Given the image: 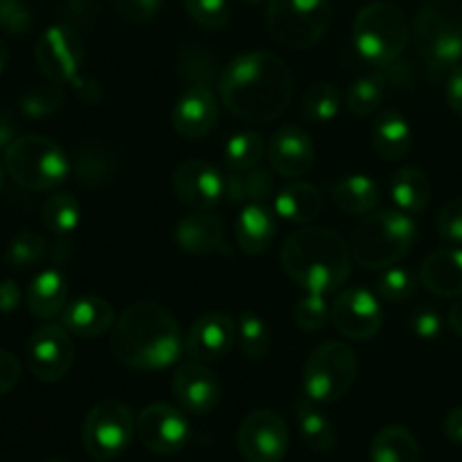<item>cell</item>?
Wrapping results in <instances>:
<instances>
[{
	"label": "cell",
	"instance_id": "cell-1",
	"mask_svg": "<svg viewBox=\"0 0 462 462\" xmlns=\"http://www.w3.org/2000/svg\"><path fill=\"white\" fill-rule=\"evenodd\" d=\"M293 79L278 54L253 50L235 57L219 75V97L230 113L266 125L287 111Z\"/></svg>",
	"mask_w": 462,
	"mask_h": 462
},
{
	"label": "cell",
	"instance_id": "cell-2",
	"mask_svg": "<svg viewBox=\"0 0 462 462\" xmlns=\"http://www.w3.org/2000/svg\"><path fill=\"white\" fill-rule=\"evenodd\" d=\"M183 341L179 323L165 307L135 302L113 325L111 350L126 368L156 373L179 361Z\"/></svg>",
	"mask_w": 462,
	"mask_h": 462
},
{
	"label": "cell",
	"instance_id": "cell-3",
	"mask_svg": "<svg viewBox=\"0 0 462 462\" xmlns=\"http://www.w3.org/2000/svg\"><path fill=\"white\" fill-rule=\"evenodd\" d=\"M352 248L332 228H302L284 242L280 262L298 287L310 293L338 291L352 273Z\"/></svg>",
	"mask_w": 462,
	"mask_h": 462
},
{
	"label": "cell",
	"instance_id": "cell-4",
	"mask_svg": "<svg viewBox=\"0 0 462 462\" xmlns=\"http://www.w3.org/2000/svg\"><path fill=\"white\" fill-rule=\"evenodd\" d=\"M415 43L433 81L462 63V9L451 0H427L415 16Z\"/></svg>",
	"mask_w": 462,
	"mask_h": 462
},
{
	"label": "cell",
	"instance_id": "cell-5",
	"mask_svg": "<svg viewBox=\"0 0 462 462\" xmlns=\"http://www.w3.org/2000/svg\"><path fill=\"white\" fill-rule=\"evenodd\" d=\"M413 217L397 210L370 212L352 235V257L368 271H383L397 264L415 242Z\"/></svg>",
	"mask_w": 462,
	"mask_h": 462
},
{
	"label": "cell",
	"instance_id": "cell-6",
	"mask_svg": "<svg viewBox=\"0 0 462 462\" xmlns=\"http://www.w3.org/2000/svg\"><path fill=\"white\" fill-rule=\"evenodd\" d=\"M7 176L23 189L48 192L68 179L72 162L68 153L48 135H18L5 149Z\"/></svg>",
	"mask_w": 462,
	"mask_h": 462
},
{
	"label": "cell",
	"instance_id": "cell-7",
	"mask_svg": "<svg viewBox=\"0 0 462 462\" xmlns=\"http://www.w3.org/2000/svg\"><path fill=\"white\" fill-rule=\"evenodd\" d=\"M411 39L409 18L391 3H368L352 23L356 54L370 66L383 68L397 61Z\"/></svg>",
	"mask_w": 462,
	"mask_h": 462
},
{
	"label": "cell",
	"instance_id": "cell-8",
	"mask_svg": "<svg viewBox=\"0 0 462 462\" xmlns=\"http://www.w3.org/2000/svg\"><path fill=\"white\" fill-rule=\"evenodd\" d=\"M359 361L347 343L328 341L316 347L305 361L302 391L314 404H332L355 386Z\"/></svg>",
	"mask_w": 462,
	"mask_h": 462
},
{
	"label": "cell",
	"instance_id": "cell-9",
	"mask_svg": "<svg viewBox=\"0 0 462 462\" xmlns=\"http://www.w3.org/2000/svg\"><path fill=\"white\" fill-rule=\"evenodd\" d=\"M329 23L328 0H269L266 7V27L284 48H311L328 34Z\"/></svg>",
	"mask_w": 462,
	"mask_h": 462
},
{
	"label": "cell",
	"instance_id": "cell-10",
	"mask_svg": "<svg viewBox=\"0 0 462 462\" xmlns=\"http://www.w3.org/2000/svg\"><path fill=\"white\" fill-rule=\"evenodd\" d=\"M135 433V415L116 400L99 402L88 411L81 427L86 454L95 460H113L126 451Z\"/></svg>",
	"mask_w": 462,
	"mask_h": 462
},
{
	"label": "cell",
	"instance_id": "cell-11",
	"mask_svg": "<svg viewBox=\"0 0 462 462\" xmlns=\"http://www.w3.org/2000/svg\"><path fill=\"white\" fill-rule=\"evenodd\" d=\"M39 70L54 84H75L84 66V41L72 25H50L36 41Z\"/></svg>",
	"mask_w": 462,
	"mask_h": 462
},
{
	"label": "cell",
	"instance_id": "cell-12",
	"mask_svg": "<svg viewBox=\"0 0 462 462\" xmlns=\"http://www.w3.org/2000/svg\"><path fill=\"white\" fill-rule=\"evenodd\" d=\"M25 361L30 373L39 382H61L68 370L72 368V361H75L70 332L61 323L41 325L27 341Z\"/></svg>",
	"mask_w": 462,
	"mask_h": 462
},
{
	"label": "cell",
	"instance_id": "cell-13",
	"mask_svg": "<svg viewBox=\"0 0 462 462\" xmlns=\"http://www.w3.org/2000/svg\"><path fill=\"white\" fill-rule=\"evenodd\" d=\"M237 449L246 462H282L289 451V431L273 411H253L237 431Z\"/></svg>",
	"mask_w": 462,
	"mask_h": 462
},
{
	"label": "cell",
	"instance_id": "cell-14",
	"mask_svg": "<svg viewBox=\"0 0 462 462\" xmlns=\"http://www.w3.org/2000/svg\"><path fill=\"white\" fill-rule=\"evenodd\" d=\"M383 311L379 298L365 287L343 289L329 307V320L346 338L368 341L382 329Z\"/></svg>",
	"mask_w": 462,
	"mask_h": 462
},
{
	"label": "cell",
	"instance_id": "cell-15",
	"mask_svg": "<svg viewBox=\"0 0 462 462\" xmlns=\"http://www.w3.org/2000/svg\"><path fill=\"white\" fill-rule=\"evenodd\" d=\"M135 436L153 454H179L189 442L192 429L183 411L171 404H149L135 418Z\"/></svg>",
	"mask_w": 462,
	"mask_h": 462
},
{
	"label": "cell",
	"instance_id": "cell-16",
	"mask_svg": "<svg viewBox=\"0 0 462 462\" xmlns=\"http://www.w3.org/2000/svg\"><path fill=\"white\" fill-rule=\"evenodd\" d=\"M176 199L192 210H215L226 199V176L201 158L183 161L171 174Z\"/></svg>",
	"mask_w": 462,
	"mask_h": 462
},
{
	"label": "cell",
	"instance_id": "cell-17",
	"mask_svg": "<svg viewBox=\"0 0 462 462\" xmlns=\"http://www.w3.org/2000/svg\"><path fill=\"white\" fill-rule=\"evenodd\" d=\"M217 120H219V102L208 84L188 86L171 108V126L180 138H206L215 131Z\"/></svg>",
	"mask_w": 462,
	"mask_h": 462
},
{
	"label": "cell",
	"instance_id": "cell-18",
	"mask_svg": "<svg viewBox=\"0 0 462 462\" xmlns=\"http://www.w3.org/2000/svg\"><path fill=\"white\" fill-rule=\"evenodd\" d=\"M237 343V320L224 311H212L197 319L185 337V352L194 361H219Z\"/></svg>",
	"mask_w": 462,
	"mask_h": 462
},
{
	"label": "cell",
	"instance_id": "cell-19",
	"mask_svg": "<svg viewBox=\"0 0 462 462\" xmlns=\"http://www.w3.org/2000/svg\"><path fill=\"white\" fill-rule=\"evenodd\" d=\"M171 391L183 411L194 415H208L219 406V379L201 361H188L176 368L171 379Z\"/></svg>",
	"mask_w": 462,
	"mask_h": 462
},
{
	"label": "cell",
	"instance_id": "cell-20",
	"mask_svg": "<svg viewBox=\"0 0 462 462\" xmlns=\"http://www.w3.org/2000/svg\"><path fill=\"white\" fill-rule=\"evenodd\" d=\"M316 149L310 134L298 125H287L273 134L269 143V162L275 174L300 179L314 167Z\"/></svg>",
	"mask_w": 462,
	"mask_h": 462
},
{
	"label": "cell",
	"instance_id": "cell-21",
	"mask_svg": "<svg viewBox=\"0 0 462 462\" xmlns=\"http://www.w3.org/2000/svg\"><path fill=\"white\" fill-rule=\"evenodd\" d=\"M174 239L188 255H212L226 253V230L221 217L212 210H194L176 224Z\"/></svg>",
	"mask_w": 462,
	"mask_h": 462
},
{
	"label": "cell",
	"instance_id": "cell-22",
	"mask_svg": "<svg viewBox=\"0 0 462 462\" xmlns=\"http://www.w3.org/2000/svg\"><path fill=\"white\" fill-rule=\"evenodd\" d=\"M61 325L75 337L97 338L116 325V314L104 298L81 296L61 311Z\"/></svg>",
	"mask_w": 462,
	"mask_h": 462
},
{
	"label": "cell",
	"instance_id": "cell-23",
	"mask_svg": "<svg viewBox=\"0 0 462 462\" xmlns=\"http://www.w3.org/2000/svg\"><path fill=\"white\" fill-rule=\"evenodd\" d=\"M278 224L275 212L266 203H248L242 206L237 219H235V237L237 246L246 255H260L273 244Z\"/></svg>",
	"mask_w": 462,
	"mask_h": 462
},
{
	"label": "cell",
	"instance_id": "cell-24",
	"mask_svg": "<svg viewBox=\"0 0 462 462\" xmlns=\"http://www.w3.org/2000/svg\"><path fill=\"white\" fill-rule=\"evenodd\" d=\"M420 280L440 298L462 296V248H440L422 262Z\"/></svg>",
	"mask_w": 462,
	"mask_h": 462
},
{
	"label": "cell",
	"instance_id": "cell-25",
	"mask_svg": "<svg viewBox=\"0 0 462 462\" xmlns=\"http://www.w3.org/2000/svg\"><path fill=\"white\" fill-rule=\"evenodd\" d=\"M25 305L32 316L50 320L61 316L68 305V278L59 269H45L30 282L25 293Z\"/></svg>",
	"mask_w": 462,
	"mask_h": 462
},
{
	"label": "cell",
	"instance_id": "cell-26",
	"mask_svg": "<svg viewBox=\"0 0 462 462\" xmlns=\"http://www.w3.org/2000/svg\"><path fill=\"white\" fill-rule=\"evenodd\" d=\"M323 210V194L307 180H293L273 197V212L291 224H310Z\"/></svg>",
	"mask_w": 462,
	"mask_h": 462
},
{
	"label": "cell",
	"instance_id": "cell-27",
	"mask_svg": "<svg viewBox=\"0 0 462 462\" xmlns=\"http://www.w3.org/2000/svg\"><path fill=\"white\" fill-rule=\"evenodd\" d=\"M374 149L386 161H400L413 147V129L400 111H383L373 125Z\"/></svg>",
	"mask_w": 462,
	"mask_h": 462
},
{
	"label": "cell",
	"instance_id": "cell-28",
	"mask_svg": "<svg viewBox=\"0 0 462 462\" xmlns=\"http://www.w3.org/2000/svg\"><path fill=\"white\" fill-rule=\"evenodd\" d=\"M332 197L347 215H370L382 201V189L368 174H350L334 183Z\"/></svg>",
	"mask_w": 462,
	"mask_h": 462
},
{
	"label": "cell",
	"instance_id": "cell-29",
	"mask_svg": "<svg viewBox=\"0 0 462 462\" xmlns=\"http://www.w3.org/2000/svg\"><path fill=\"white\" fill-rule=\"evenodd\" d=\"M393 203L406 215H420L431 201V180L418 167H400L391 179Z\"/></svg>",
	"mask_w": 462,
	"mask_h": 462
},
{
	"label": "cell",
	"instance_id": "cell-30",
	"mask_svg": "<svg viewBox=\"0 0 462 462\" xmlns=\"http://www.w3.org/2000/svg\"><path fill=\"white\" fill-rule=\"evenodd\" d=\"M273 194V176L264 167H253L246 171H228L226 176V201L235 206L264 203Z\"/></svg>",
	"mask_w": 462,
	"mask_h": 462
},
{
	"label": "cell",
	"instance_id": "cell-31",
	"mask_svg": "<svg viewBox=\"0 0 462 462\" xmlns=\"http://www.w3.org/2000/svg\"><path fill=\"white\" fill-rule=\"evenodd\" d=\"M420 460V445L418 438L406 427L382 429L373 438L370 445V462H418Z\"/></svg>",
	"mask_w": 462,
	"mask_h": 462
},
{
	"label": "cell",
	"instance_id": "cell-32",
	"mask_svg": "<svg viewBox=\"0 0 462 462\" xmlns=\"http://www.w3.org/2000/svg\"><path fill=\"white\" fill-rule=\"evenodd\" d=\"M296 420L298 429L302 433V440L307 442V447L311 451H316V454H328V451L334 449V445H337V431H334L328 415L316 409L314 402H298Z\"/></svg>",
	"mask_w": 462,
	"mask_h": 462
},
{
	"label": "cell",
	"instance_id": "cell-33",
	"mask_svg": "<svg viewBox=\"0 0 462 462\" xmlns=\"http://www.w3.org/2000/svg\"><path fill=\"white\" fill-rule=\"evenodd\" d=\"M117 162L104 144L86 143L75 156L77 179L86 185H102L116 176Z\"/></svg>",
	"mask_w": 462,
	"mask_h": 462
},
{
	"label": "cell",
	"instance_id": "cell-34",
	"mask_svg": "<svg viewBox=\"0 0 462 462\" xmlns=\"http://www.w3.org/2000/svg\"><path fill=\"white\" fill-rule=\"evenodd\" d=\"M343 106V95L338 86L329 84V81H319L307 88L305 97H302V116L311 122V125H328V122L337 120Z\"/></svg>",
	"mask_w": 462,
	"mask_h": 462
},
{
	"label": "cell",
	"instance_id": "cell-35",
	"mask_svg": "<svg viewBox=\"0 0 462 462\" xmlns=\"http://www.w3.org/2000/svg\"><path fill=\"white\" fill-rule=\"evenodd\" d=\"M264 152V138L257 131H239L226 143L224 162L228 171H246L260 165Z\"/></svg>",
	"mask_w": 462,
	"mask_h": 462
},
{
	"label": "cell",
	"instance_id": "cell-36",
	"mask_svg": "<svg viewBox=\"0 0 462 462\" xmlns=\"http://www.w3.org/2000/svg\"><path fill=\"white\" fill-rule=\"evenodd\" d=\"M81 219L79 201L70 192H57L45 199L41 208V221L54 235H70Z\"/></svg>",
	"mask_w": 462,
	"mask_h": 462
},
{
	"label": "cell",
	"instance_id": "cell-37",
	"mask_svg": "<svg viewBox=\"0 0 462 462\" xmlns=\"http://www.w3.org/2000/svg\"><path fill=\"white\" fill-rule=\"evenodd\" d=\"M237 343L251 361L264 359L271 350V329L264 319L253 311H242L237 319Z\"/></svg>",
	"mask_w": 462,
	"mask_h": 462
},
{
	"label": "cell",
	"instance_id": "cell-38",
	"mask_svg": "<svg viewBox=\"0 0 462 462\" xmlns=\"http://www.w3.org/2000/svg\"><path fill=\"white\" fill-rule=\"evenodd\" d=\"M383 90H386V79H383L382 72L359 77V79L352 81V86L347 88V108H350L355 116H370V113L377 111L379 104H382Z\"/></svg>",
	"mask_w": 462,
	"mask_h": 462
},
{
	"label": "cell",
	"instance_id": "cell-39",
	"mask_svg": "<svg viewBox=\"0 0 462 462\" xmlns=\"http://www.w3.org/2000/svg\"><path fill=\"white\" fill-rule=\"evenodd\" d=\"M48 253V242H45L43 235L32 233V230H23L16 237L9 242L7 253H5V260L12 269L25 271L32 266L41 264V260Z\"/></svg>",
	"mask_w": 462,
	"mask_h": 462
},
{
	"label": "cell",
	"instance_id": "cell-40",
	"mask_svg": "<svg viewBox=\"0 0 462 462\" xmlns=\"http://www.w3.org/2000/svg\"><path fill=\"white\" fill-rule=\"evenodd\" d=\"M18 106H21V113L25 117L45 120V117L54 116L63 106V90L54 81L43 86H32L30 90L23 93Z\"/></svg>",
	"mask_w": 462,
	"mask_h": 462
},
{
	"label": "cell",
	"instance_id": "cell-41",
	"mask_svg": "<svg viewBox=\"0 0 462 462\" xmlns=\"http://www.w3.org/2000/svg\"><path fill=\"white\" fill-rule=\"evenodd\" d=\"M415 289L418 278L402 266H388L377 280V296L388 302H406L415 296Z\"/></svg>",
	"mask_w": 462,
	"mask_h": 462
},
{
	"label": "cell",
	"instance_id": "cell-42",
	"mask_svg": "<svg viewBox=\"0 0 462 462\" xmlns=\"http://www.w3.org/2000/svg\"><path fill=\"white\" fill-rule=\"evenodd\" d=\"M185 12L203 30L219 32L230 23L228 0H185Z\"/></svg>",
	"mask_w": 462,
	"mask_h": 462
},
{
	"label": "cell",
	"instance_id": "cell-43",
	"mask_svg": "<svg viewBox=\"0 0 462 462\" xmlns=\"http://www.w3.org/2000/svg\"><path fill=\"white\" fill-rule=\"evenodd\" d=\"M293 320L305 332H320L329 323V305L323 293L307 291L293 307Z\"/></svg>",
	"mask_w": 462,
	"mask_h": 462
},
{
	"label": "cell",
	"instance_id": "cell-44",
	"mask_svg": "<svg viewBox=\"0 0 462 462\" xmlns=\"http://www.w3.org/2000/svg\"><path fill=\"white\" fill-rule=\"evenodd\" d=\"M32 27V14L21 0H0V30L12 36L27 34Z\"/></svg>",
	"mask_w": 462,
	"mask_h": 462
},
{
	"label": "cell",
	"instance_id": "cell-45",
	"mask_svg": "<svg viewBox=\"0 0 462 462\" xmlns=\"http://www.w3.org/2000/svg\"><path fill=\"white\" fill-rule=\"evenodd\" d=\"M438 233L451 244H462V197L451 199L438 215Z\"/></svg>",
	"mask_w": 462,
	"mask_h": 462
},
{
	"label": "cell",
	"instance_id": "cell-46",
	"mask_svg": "<svg viewBox=\"0 0 462 462\" xmlns=\"http://www.w3.org/2000/svg\"><path fill=\"white\" fill-rule=\"evenodd\" d=\"M113 7L131 23H149L162 9V0H113Z\"/></svg>",
	"mask_w": 462,
	"mask_h": 462
},
{
	"label": "cell",
	"instance_id": "cell-47",
	"mask_svg": "<svg viewBox=\"0 0 462 462\" xmlns=\"http://www.w3.org/2000/svg\"><path fill=\"white\" fill-rule=\"evenodd\" d=\"M180 66H183L180 70L185 72V77L194 79V84H208L212 77V68L217 66V59L212 61L210 54H206L203 50L194 48L180 57Z\"/></svg>",
	"mask_w": 462,
	"mask_h": 462
},
{
	"label": "cell",
	"instance_id": "cell-48",
	"mask_svg": "<svg viewBox=\"0 0 462 462\" xmlns=\"http://www.w3.org/2000/svg\"><path fill=\"white\" fill-rule=\"evenodd\" d=\"M411 329L422 341H436L442 334V316L431 307H420L411 316Z\"/></svg>",
	"mask_w": 462,
	"mask_h": 462
},
{
	"label": "cell",
	"instance_id": "cell-49",
	"mask_svg": "<svg viewBox=\"0 0 462 462\" xmlns=\"http://www.w3.org/2000/svg\"><path fill=\"white\" fill-rule=\"evenodd\" d=\"M21 379V361L9 350H0V397L14 391Z\"/></svg>",
	"mask_w": 462,
	"mask_h": 462
},
{
	"label": "cell",
	"instance_id": "cell-50",
	"mask_svg": "<svg viewBox=\"0 0 462 462\" xmlns=\"http://www.w3.org/2000/svg\"><path fill=\"white\" fill-rule=\"evenodd\" d=\"M23 302V291L18 287V282L14 280H3L0 282V314H12L21 307Z\"/></svg>",
	"mask_w": 462,
	"mask_h": 462
},
{
	"label": "cell",
	"instance_id": "cell-51",
	"mask_svg": "<svg viewBox=\"0 0 462 462\" xmlns=\"http://www.w3.org/2000/svg\"><path fill=\"white\" fill-rule=\"evenodd\" d=\"M447 102L458 116H462V63L447 77Z\"/></svg>",
	"mask_w": 462,
	"mask_h": 462
},
{
	"label": "cell",
	"instance_id": "cell-52",
	"mask_svg": "<svg viewBox=\"0 0 462 462\" xmlns=\"http://www.w3.org/2000/svg\"><path fill=\"white\" fill-rule=\"evenodd\" d=\"M445 433L451 442L462 445V406L449 411V415L445 418Z\"/></svg>",
	"mask_w": 462,
	"mask_h": 462
},
{
	"label": "cell",
	"instance_id": "cell-53",
	"mask_svg": "<svg viewBox=\"0 0 462 462\" xmlns=\"http://www.w3.org/2000/svg\"><path fill=\"white\" fill-rule=\"evenodd\" d=\"M16 138H18L16 126H14L9 120H3V117H0V149L5 152V149H7Z\"/></svg>",
	"mask_w": 462,
	"mask_h": 462
},
{
	"label": "cell",
	"instance_id": "cell-54",
	"mask_svg": "<svg viewBox=\"0 0 462 462\" xmlns=\"http://www.w3.org/2000/svg\"><path fill=\"white\" fill-rule=\"evenodd\" d=\"M449 325L458 337H462V296L458 298V302H454V307H451Z\"/></svg>",
	"mask_w": 462,
	"mask_h": 462
},
{
	"label": "cell",
	"instance_id": "cell-55",
	"mask_svg": "<svg viewBox=\"0 0 462 462\" xmlns=\"http://www.w3.org/2000/svg\"><path fill=\"white\" fill-rule=\"evenodd\" d=\"M7 61H9L7 43H5V41L0 39V75H3V70H5V68H7Z\"/></svg>",
	"mask_w": 462,
	"mask_h": 462
},
{
	"label": "cell",
	"instance_id": "cell-56",
	"mask_svg": "<svg viewBox=\"0 0 462 462\" xmlns=\"http://www.w3.org/2000/svg\"><path fill=\"white\" fill-rule=\"evenodd\" d=\"M5 174H7V170H5V162H0V189H3V185H5Z\"/></svg>",
	"mask_w": 462,
	"mask_h": 462
},
{
	"label": "cell",
	"instance_id": "cell-57",
	"mask_svg": "<svg viewBox=\"0 0 462 462\" xmlns=\"http://www.w3.org/2000/svg\"><path fill=\"white\" fill-rule=\"evenodd\" d=\"M45 462H70V460H63V458H50V460H45Z\"/></svg>",
	"mask_w": 462,
	"mask_h": 462
},
{
	"label": "cell",
	"instance_id": "cell-58",
	"mask_svg": "<svg viewBox=\"0 0 462 462\" xmlns=\"http://www.w3.org/2000/svg\"><path fill=\"white\" fill-rule=\"evenodd\" d=\"M242 3H248V5H255V3H262V0H242Z\"/></svg>",
	"mask_w": 462,
	"mask_h": 462
}]
</instances>
